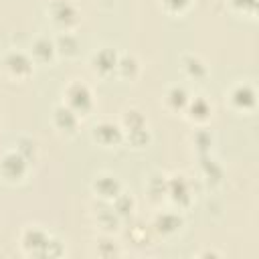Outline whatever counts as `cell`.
Masks as SVG:
<instances>
[{
  "label": "cell",
  "mask_w": 259,
  "mask_h": 259,
  "mask_svg": "<svg viewBox=\"0 0 259 259\" xmlns=\"http://www.w3.org/2000/svg\"><path fill=\"white\" fill-rule=\"evenodd\" d=\"M20 245H22L24 253H28V255H51L53 239L47 231H42L38 227H28V229H24V233L20 237Z\"/></svg>",
  "instance_id": "obj_1"
},
{
  "label": "cell",
  "mask_w": 259,
  "mask_h": 259,
  "mask_svg": "<svg viewBox=\"0 0 259 259\" xmlns=\"http://www.w3.org/2000/svg\"><path fill=\"white\" fill-rule=\"evenodd\" d=\"M47 12L51 14V20H53L59 28H63V30H69V28H73V26L79 22V12H77V8H75L71 2H67V0H57V2H53V4L47 8Z\"/></svg>",
  "instance_id": "obj_2"
},
{
  "label": "cell",
  "mask_w": 259,
  "mask_h": 259,
  "mask_svg": "<svg viewBox=\"0 0 259 259\" xmlns=\"http://www.w3.org/2000/svg\"><path fill=\"white\" fill-rule=\"evenodd\" d=\"M65 95H67V107H71L77 115H83L93 103L89 87L85 83H79V81L69 83L65 89Z\"/></svg>",
  "instance_id": "obj_3"
},
{
  "label": "cell",
  "mask_w": 259,
  "mask_h": 259,
  "mask_svg": "<svg viewBox=\"0 0 259 259\" xmlns=\"http://www.w3.org/2000/svg\"><path fill=\"white\" fill-rule=\"evenodd\" d=\"M2 67L12 79H26L32 73V61L20 51H10L2 59Z\"/></svg>",
  "instance_id": "obj_4"
},
{
  "label": "cell",
  "mask_w": 259,
  "mask_h": 259,
  "mask_svg": "<svg viewBox=\"0 0 259 259\" xmlns=\"http://www.w3.org/2000/svg\"><path fill=\"white\" fill-rule=\"evenodd\" d=\"M0 174L6 180H20L26 174V158L20 152H6L0 160Z\"/></svg>",
  "instance_id": "obj_5"
},
{
  "label": "cell",
  "mask_w": 259,
  "mask_h": 259,
  "mask_svg": "<svg viewBox=\"0 0 259 259\" xmlns=\"http://www.w3.org/2000/svg\"><path fill=\"white\" fill-rule=\"evenodd\" d=\"M229 101L237 109H251L255 105V91L251 85H237L229 93Z\"/></svg>",
  "instance_id": "obj_6"
},
{
  "label": "cell",
  "mask_w": 259,
  "mask_h": 259,
  "mask_svg": "<svg viewBox=\"0 0 259 259\" xmlns=\"http://www.w3.org/2000/svg\"><path fill=\"white\" fill-rule=\"evenodd\" d=\"M93 140H97L103 146L117 144L121 140V130H119V125H115L111 121H101L99 125L93 127Z\"/></svg>",
  "instance_id": "obj_7"
},
{
  "label": "cell",
  "mask_w": 259,
  "mask_h": 259,
  "mask_svg": "<svg viewBox=\"0 0 259 259\" xmlns=\"http://www.w3.org/2000/svg\"><path fill=\"white\" fill-rule=\"evenodd\" d=\"M93 188H95V192H97L99 196L109 198V200H113V198L119 194V190H121L117 178H115V176H107V174L97 176L95 182H93Z\"/></svg>",
  "instance_id": "obj_8"
},
{
  "label": "cell",
  "mask_w": 259,
  "mask_h": 259,
  "mask_svg": "<svg viewBox=\"0 0 259 259\" xmlns=\"http://www.w3.org/2000/svg\"><path fill=\"white\" fill-rule=\"evenodd\" d=\"M115 65H117V57L109 49H101L99 53L93 55V69L97 73H101V75H105V71L107 73H113L115 71Z\"/></svg>",
  "instance_id": "obj_9"
},
{
  "label": "cell",
  "mask_w": 259,
  "mask_h": 259,
  "mask_svg": "<svg viewBox=\"0 0 259 259\" xmlns=\"http://www.w3.org/2000/svg\"><path fill=\"white\" fill-rule=\"evenodd\" d=\"M182 221L178 214H172V212H164L156 219V229L162 233V235H170V233H176L180 229Z\"/></svg>",
  "instance_id": "obj_10"
},
{
  "label": "cell",
  "mask_w": 259,
  "mask_h": 259,
  "mask_svg": "<svg viewBox=\"0 0 259 259\" xmlns=\"http://www.w3.org/2000/svg\"><path fill=\"white\" fill-rule=\"evenodd\" d=\"M55 42L49 40V38H36L34 45H32V57L36 61H49L53 55H55Z\"/></svg>",
  "instance_id": "obj_11"
},
{
  "label": "cell",
  "mask_w": 259,
  "mask_h": 259,
  "mask_svg": "<svg viewBox=\"0 0 259 259\" xmlns=\"http://www.w3.org/2000/svg\"><path fill=\"white\" fill-rule=\"evenodd\" d=\"M77 113L71 109V107H67V105H59L57 109H55V119H63V123H59V127L63 130H69V132H73L75 130V125H77Z\"/></svg>",
  "instance_id": "obj_12"
},
{
  "label": "cell",
  "mask_w": 259,
  "mask_h": 259,
  "mask_svg": "<svg viewBox=\"0 0 259 259\" xmlns=\"http://www.w3.org/2000/svg\"><path fill=\"white\" fill-rule=\"evenodd\" d=\"M186 105H188L190 117H194V119H206L208 113H210V107H208L206 99H202V97H194V99L188 101Z\"/></svg>",
  "instance_id": "obj_13"
},
{
  "label": "cell",
  "mask_w": 259,
  "mask_h": 259,
  "mask_svg": "<svg viewBox=\"0 0 259 259\" xmlns=\"http://www.w3.org/2000/svg\"><path fill=\"white\" fill-rule=\"evenodd\" d=\"M77 47H79V42H77V38L71 32L61 34L57 38V42H55V49L61 51V53H65V55H75L77 53Z\"/></svg>",
  "instance_id": "obj_14"
},
{
  "label": "cell",
  "mask_w": 259,
  "mask_h": 259,
  "mask_svg": "<svg viewBox=\"0 0 259 259\" xmlns=\"http://www.w3.org/2000/svg\"><path fill=\"white\" fill-rule=\"evenodd\" d=\"M166 97H168V103H178V107H184L188 103V95H186L184 87H172Z\"/></svg>",
  "instance_id": "obj_15"
},
{
  "label": "cell",
  "mask_w": 259,
  "mask_h": 259,
  "mask_svg": "<svg viewBox=\"0 0 259 259\" xmlns=\"http://www.w3.org/2000/svg\"><path fill=\"white\" fill-rule=\"evenodd\" d=\"M164 4L168 10H182L188 4V0H164Z\"/></svg>",
  "instance_id": "obj_16"
},
{
  "label": "cell",
  "mask_w": 259,
  "mask_h": 259,
  "mask_svg": "<svg viewBox=\"0 0 259 259\" xmlns=\"http://www.w3.org/2000/svg\"><path fill=\"white\" fill-rule=\"evenodd\" d=\"M233 6H241L245 10V6H249V10H255V0H231Z\"/></svg>",
  "instance_id": "obj_17"
}]
</instances>
